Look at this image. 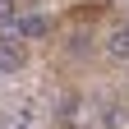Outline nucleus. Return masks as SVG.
<instances>
[{
  "label": "nucleus",
  "instance_id": "nucleus-1",
  "mask_svg": "<svg viewBox=\"0 0 129 129\" xmlns=\"http://www.w3.org/2000/svg\"><path fill=\"white\" fill-rule=\"evenodd\" d=\"M14 37H46V19H37V14H19V19H14Z\"/></svg>",
  "mask_w": 129,
  "mask_h": 129
},
{
  "label": "nucleus",
  "instance_id": "nucleus-2",
  "mask_svg": "<svg viewBox=\"0 0 129 129\" xmlns=\"http://www.w3.org/2000/svg\"><path fill=\"white\" fill-rule=\"evenodd\" d=\"M19 64H23V46L19 42H0V69H19Z\"/></svg>",
  "mask_w": 129,
  "mask_h": 129
},
{
  "label": "nucleus",
  "instance_id": "nucleus-3",
  "mask_svg": "<svg viewBox=\"0 0 129 129\" xmlns=\"http://www.w3.org/2000/svg\"><path fill=\"white\" fill-rule=\"evenodd\" d=\"M106 51L115 55V60H129V28H115V32H111V37H106Z\"/></svg>",
  "mask_w": 129,
  "mask_h": 129
},
{
  "label": "nucleus",
  "instance_id": "nucleus-4",
  "mask_svg": "<svg viewBox=\"0 0 129 129\" xmlns=\"http://www.w3.org/2000/svg\"><path fill=\"white\" fill-rule=\"evenodd\" d=\"M14 19H19V5H14V0H0V23L14 28Z\"/></svg>",
  "mask_w": 129,
  "mask_h": 129
}]
</instances>
